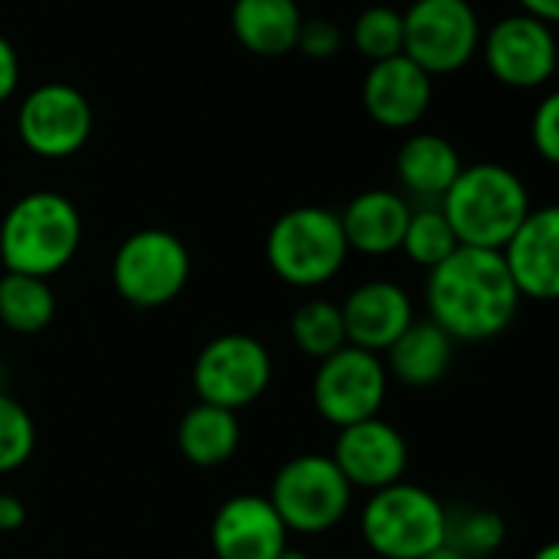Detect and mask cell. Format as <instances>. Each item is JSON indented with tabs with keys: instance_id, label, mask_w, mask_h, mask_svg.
<instances>
[{
	"instance_id": "obj_10",
	"label": "cell",
	"mask_w": 559,
	"mask_h": 559,
	"mask_svg": "<svg viewBox=\"0 0 559 559\" xmlns=\"http://www.w3.org/2000/svg\"><path fill=\"white\" fill-rule=\"evenodd\" d=\"M272 383V357L249 334L213 337L193 364V390L200 403L239 413L252 406Z\"/></svg>"
},
{
	"instance_id": "obj_18",
	"label": "cell",
	"mask_w": 559,
	"mask_h": 559,
	"mask_svg": "<svg viewBox=\"0 0 559 559\" xmlns=\"http://www.w3.org/2000/svg\"><path fill=\"white\" fill-rule=\"evenodd\" d=\"M409 213L413 206L406 197L393 190H364L337 216L347 249L364 255H390L403 246Z\"/></svg>"
},
{
	"instance_id": "obj_1",
	"label": "cell",
	"mask_w": 559,
	"mask_h": 559,
	"mask_svg": "<svg viewBox=\"0 0 559 559\" xmlns=\"http://www.w3.org/2000/svg\"><path fill=\"white\" fill-rule=\"evenodd\" d=\"M429 321L452 341H488L511 328L521 295L501 252L459 246L426 282Z\"/></svg>"
},
{
	"instance_id": "obj_9",
	"label": "cell",
	"mask_w": 559,
	"mask_h": 559,
	"mask_svg": "<svg viewBox=\"0 0 559 559\" xmlns=\"http://www.w3.org/2000/svg\"><path fill=\"white\" fill-rule=\"evenodd\" d=\"M390 373L380 354L344 344L331 357L318 360L311 380V403L321 419L344 429L364 419H373L386 400Z\"/></svg>"
},
{
	"instance_id": "obj_26",
	"label": "cell",
	"mask_w": 559,
	"mask_h": 559,
	"mask_svg": "<svg viewBox=\"0 0 559 559\" xmlns=\"http://www.w3.org/2000/svg\"><path fill=\"white\" fill-rule=\"evenodd\" d=\"M354 46L364 59L383 62L403 52V10L373 3L354 20Z\"/></svg>"
},
{
	"instance_id": "obj_7",
	"label": "cell",
	"mask_w": 559,
	"mask_h": 559,
	"mask_svg": "<svg viewBox=\"0 0 559 559\" xmlns=\"http://www.w3.org/2000/svg\"><path fill=\"white\" fill-rule=\"evenodd\" d=\"M481 46V23L468 0H409L403 13V56L429 75L459 72Z\"/></svg>"
},
{
	"instance_id": "obj_21",
	"label": "cell",
	"mask_w": 559,
	"mask_h": 559,
	"mask_svg": "<svg viewBox=\"0 0 559 559\" xmlns=\"http://www.w3.org/2000/svg\"><path fill=\"white\" fill-rule=\"evenodd\" d=\"M386 373L406 386H436L455 360V341L436 321H413L386 350Z\"/></svg>"
},
{
	"instance_id": "obj_4",
	"label": "cell",
	"mask_w": 559,
	"mask_h": 559,
	"mask_svg": "<svg viewBox=\"0 0 559 559\" xmlns=\"http://www.w3.org/2000/svg\"><path fill=\"white\" fill-rule=\"evenodd\" d=\"M347 252L341 216L324 206H295L282 213L265 239L272 272L295 288H318L331 282L344 269Z\"/></svg>"
},
{
	"instance_id": "obj_12",
	"label": "cell",
	"mask_w": 559,
	"mask_h": 559,
	"mask_svg": "<svg viewBox=\"0 0 559 559\" xmlns=\"http://www.w3.org/2000/svg\"><path fill=\"white\" fill-rule=\"evenodd\" d=\"M491 75L511 88H540L557 72V36L554 23L531 13L498 20L478 46Z\"/></svg>"
},
{
	"instance_id": "obj_24",
	"label": "cell",
	"mask_w": 559,
	"mask_h": 559,
	"mask_svg": "<svg viewBox=\"0 0 559 559\" xmlns=\"http://www.w3.org/2000/svg\"><path fill=\"white\" fill-rule=\"evenodd\" d=\"M292 341H295L298 350L308 354L311 360H324V357H331L334 350H341V347L347 344L341 305L324 301V298L305 301V305L292 314Z\"/></svg>"
},
{
	"instance_id": "obj_22",
	"label": "cell",
	"mask_w": 559,
	"mask_h": 559,
	"mask_svg": "<svg viewBox=\"0 0 559 559\" xmlns=\"http://www.w3.org/2000/svg\"><path fill=\"white\" fill-rule=\"evenodd\" d=\"M177 445L190 465L200 468L226 465L239 449V419L229 409L197 403L183 413L177 426Z\"/></svg>"
},
{
	"instance_id": "obj_30",
	"label": "cell",
	"mask_w": 559,
	"mask_h": 559,
	"mask_svg": "<svg viewBox=\"0 0 559 559\" xmlns=\"http://www.w3.org/2000/svg\"><path fill=\"white\" fill-rule=\"evenodd\" d=\"M531 141L547 164L559 160V95H547L531 118Z\"/></svg>"
},
{
	"instance_id": "obj_13",
	"label": "cell",
	"mask_w": 559,
	"mask_h": 559,
	"mask_svg": "<svg viewBox=\"0 0 559 559\" xmlns=\"http://www.w3.org/2000/svg\"><path fill=\"white\" fill-rule=\"evenodd\" d=\"M331 462L347 478L350 488L380 491L403 481L409 465V445L396 426L373 416L354 426H344L334 439Z\"/></svg>"
},
{
	"instance_id": "obj_33",
	"label": "cell",
	"mask_w": 559,
	"mask_h": 559,
	"mask_svg": "<svg viewBox=\"0 0 559 559\" xmlns=\"http://www.w3.org/2000/svg\"><path fill=\"white\" fill-rule=\"evenodd\" d=\"M524 7V13L537 16V20H547V23H557L559 20V0H518Z\"/></svg>"
},
{
	"instance_id": "obj_29",
	"label": "cell",
	"mask_w": 559,
	"mask_h": 559,
	"mask_svg": "<svg viewBox=\"0 0 559 559\" xmlns=\"http://www.w3.org/2000/svg\"><path fill=\"white\" fill-rule=\"evenodd\" d=\"M341 46H344L341 26L334 20H324V16L305 20L301 29H298V43H295V49L305 52L308 59H331V56L341 52Z\"/></svg>"
},
{
	"instance_id": "obj_6",
	"label": "cell",
	"mask_w": 559,
	"mask_h": 559,
	"mask_svg": "<svg viewBox=\"0 0 559 559\" xmlns=\"http://www.w3.org/2000/svg\"><path fill=\"white\" fill-rule=\"evenodd\" d=\"M354 488L337 472L331 455H295L288 459L272 481V508L288 531L324 534L344 521L350 511Z\"/></svg>"
},
{
	"instance_id": "obj_28",
	"label": "cell",
	"mask_w": 559,
	"mask_h": 559,
	"mask_svg": "<svg viewBox=\"0 0 559 559\" xmlns=\"http://www.w3.org/2000/svg\"><path fill=\"white\" fill-rule=\"evenodd\" d=\"M33 449H36V426L29 413L7 393H0V475L26 465Z\"/></svg>"
},
{
	"instance_id": "obj_14",
	"label": "cell",
	"mask_w": 559,
	"mask_h": 559,
	"mask_svg": "<svg viewBox=\"0 0 559 559\" xmlns=\"http://www.w3.org/2000/svg\"><path fill=\"white\" fill-rule=\"evenodd\" d=\"M501 259L521 298L554 301L559 295V210L537 206L504 242Z\"/></svg>"
},
{
	"instance_id": "obj_19",
	"label": "cell",
	"mask_w": 559,
	"mask_h": 559,
	"mask_svg": "<svg viewBox=\"0 0 559 559\" xmlns=\"http://www.w3.org/2000/svg\"><path fill=\"white\" fill-rule=\"evenodd\" d=\"M462 167L465 164L459 147L432 131L409 134L396 151V177L416 200L439 203L445 190L455 183V177L462 174Z\"/></svg>"
},
{
	"instance_id": "obj_35",
	"label": "cell",
	"mask_w": 559,
	"mask_h": 559,
	"mask_svg": "<svg viewBox=\"0 0 559 559\" xmlns=\"http://www.w3.org/2000/svg\"><path fill=\"white\" fill-rule=\"evenodd\" d=\"M534 559H559V547L557 544H547V547H544V550H540Z\"/></svg>"
},
{
	"instance_id": "obj_27",
	"label": "cell",
	"mask_w": 559,
	"mask_h": 559,
	"mask_svg": "<svg viewBox=\"0 0 559 559\" xmlns=\"http://www.w3.org/2000/svg\"><path fill=\"white\" fill-rule=\"evenodd\" d=\"M504 537V521L495 511H455L445 518V544L468 559L495 554Z\"/></svg>"
},
{
	"instance_id": "obj_36",
	"label": "cell",
	"mask_w": 559,
	"mask_h": 559,
	"mask_svg": "<svg viewBox=\"0 0 559 559\" xmlns=\"http://www.w3.org/2000/svg\"><path fill=\"white\" fill-rule=\"evenodd\" d=\"M278 559H311L305 550H292V547H285L282 554H278Z\"/></svg>"
},
{
	"instance_id": "obj_5",
	"label": "cell",
	"mask_w": 559,
	"mask_h": 559,
	"mask_svg": "<svg viewBox=\"0 0 559 559\" xmlns=\"http://www.w3.org/2000/svg\"><path fill=\"white\" fill-rule=\"evenodd\" d=\"M445 518L449 511L436 495L396 481L370 491V501L360 511V534L377 557L423 559L445 544Z\"/></svg>"
},
{
	"instance_id": "obj_34",
	"label": "cell",
	"mask_w": 559,
	"mask_h": 559,
	"mask_svg": "<svg viewBox=\"0 0 559 559\" xmlns=\"http://www.w3.org/2000/svg\"><path fill=\"white\" fill-rule=\"evenodd\" d=\"M423 559H468L465 554H459V550H452L449 544H442V547H436L432 554H426Z\"/></svg>"
},
{
	"instance_id": "obj_3",
	"label": "cell",
	"mask_w": 559,
	"mask_h": 559,
	"mask_svg": "<svg viewBox=\"0 0 559 559\" xmlns=\"http://www.w3.org/2000/svg\"><path fill=\"white\" fill-rule=\"evenodd\" d=\"M79 242V210L69 197L52 190L20 197L0 223V262L7 272L49 278L72 262Z\"/></svg>"
},
{
	"instance_id": "obj_20",
	"label": "cell",
	"mask_w": 559,
	"mask_h": 559,
	"mask_svg": "<svg viewBox=\"0 0 559 559\" xmlns=\"http://www.w3.org/2000/svg\"><path fill=\"white\" fill-rule=\"evenodd\" d=\"M229 23L242 49L278 59L295 49L305 16L295 0H233Z\"/></svg>"
},
{
	"instance_id": "obj_8",
	"label": "cell",
	"mask_w": 559,
	"mask_h": 559,
	"mask_svg": "<svg viewBox=\"0 0 559 559\" xmlns=\"http://www.w3.org/2000/svg\"><path fill=\"white\" fill-rule=\"evenodd\" d=\"M190 278V252L167 229L131 233L111 262V282L118 295L134 308L170 305Z\"/></svg>"
},
{
	"instance_id": "obj_15",
	"label": "cell",
	"mask_w": 559,
	"mask_h": 559,
	"mask_svg": "<svg viewBox=\"0 0 559 559\" xmlns=\"http://www.w3.org/2000/svg\"><path fill=\"white\" fill-rule=\"evenodd\" d=\"M216 559H278L288 547V527L262 495H236L219 504L210 524Z\"/></svg>"
},
{
	"instance_id": "obj_2",
	"label": "cell",
	"mask_w": 559,
	"mask_h": 559,
	"mask_svg": "<svg viewBox=\"0 0 559 559\" xmlns=\"http://www.w3.org/2000/svg\"><path fill=\"white\" fill-rule=\"evenodd\" d=\"M459 246L501 252L524 216L534 210L524 180L504 164L462 167L455 183L439 200Z\"/></svg>"
},
{
	"instance_id": "obj_17",
	"label": "cell",
	"mask_w": 559,
	"mask_h": 559,
	"mask_svg": "<svg viewBox=\"0 0 559 559\" xmlns=\"http://www.w3.org/2000/svg\"><path fill=\"white\" fill-rule=\"evenodd\" d=\"M341 318L347 344L370 354L386 350L416 321L409 295L396 282L383 278L357 285L341 305Z\"/></svg>"
},
{
	"instance_id": "obj_16",
	"label": "cell",
	"mask_w": 559,
	"mask_h": 559,
	"mask_svg": "<svg viewBox=\"0 0 559 559\" xmlns=\"http://www.w3.org/2000/svg\"><path fill=\"white\" fill-rule=\"evenodd\" d=\"M360 98L377 124L390 131L416 128L432 105V75L400 52L393 59L370 62Z\"/></svg>"
},
{
	"instance_id": "obj_32",
	"label": "cell",
	"mask_w": 559,
	"mask_h": 559,
	"mask_svg": "<svg viewBox=\"0 0 559 559\" xmlns=\"http://www.w3.org/2000/svg\"><path fill=\"white\" fill-rule=\"evenodd\" d=\"M26 524V508L16 495L0 491V534H13Z\"/></svg>"
},
{
	"instance_id": "obj_31",
	"label": "cell",
	"mask_w": 559,
	"mask_h": 559,
	"mask_svg": "<svg viewBox=\"0 0 559 559\" xmlns=\"http://www.w3.org/2000/svg\"><path fill=\"white\" fill-rule=\"evenodd\" d=\"M16 85H20V59L13 43L0 33V105L16 92Z\"/></svg>"
},
{
	"instance_id": "obj_25",
	"label": "cell",
	"mask_w": 559,
	"mask_h": 559,
	"mask_svg": "<svg viewBox=\"0 0 559 559\" xmlns=\"http://www.w3.org/2000/svg\"><path fill=\"white\" fill-rule=\"evenodd\" d=\"M416 265L423 269H436L439 262H445L455 249H459V239L445 219V213L439 210V203H429L423 210H413L409 213V223H406V236H403V246H400Z\"/></svg>"
},
{
	"instance_id": "obj_23",
	"label": "cell",
	"mask_w": 559,
	"mask_h": 559,
	"mask_svg": "<svg viewBox=\"0 0 559 559\" xmlns=\"http://www.w3.org/2000/svg\"><path fill=\"white\" fill-rule=\"evenodd\" d=\"M56 318V295L46 278L3 272L0 278V324L13 334H39Z\"/></svg>"
},
{
	"instance_id": "obj_11",
	"label": "cell",
	"mask_w": 559,
	"mask_h": 559,
	"mask_svg": "<svg viewBox=\"0 0 559 559\" xmlns=\"http://www.w3.org/2000/svg\"><path fill=\"white\" fill-rule=\"evenodd\" d=\"M92 105L88 98L66 82H46L33 88L16 111L20 141L46 160L72 157L92 138Z\"/></svg>"
}]
</instances>
